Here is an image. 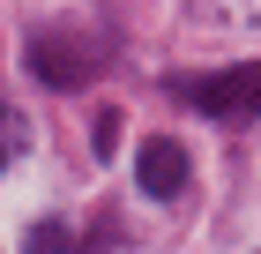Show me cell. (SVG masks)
I'll list each match as a JSON object with an SVG mask.
<instances>
[{
	"instance_id": "cell-4",
	"label": "cell",
	"mask_w": 261,
	"mask_h": 254,
	"mask_svg": "<svg viewBox=\"0 0 261 254\" xmlns=\"http://www.w3.org/2000/svg\"><path fill=\"white\" fill-rule=\"evenodd\" d=\"M67 247H75L67 224H38V232H30V254H67Z\"/></svg>"
},
{
	"instance_id": "cell-3",
	"label": "cell",
	"mask_w": 261,
	"mask_h": 254,
	"mask_svg": "<svg viewBox=\"0 0 261 254\" xmlns=\"http://www.w3.org/2000/svg\"><path fill=\"white\" fill-rule=\"evenodd\" d=\"M135 172H142V195L172 202V195L187 187V150H179L172 135H157V142H142V165H135Z\"/></svg>"
},
{
	"instance_id": "cell-1",
	"label": "cell",
	"mask_w": 261,
	"mask_h": 254,
	"mask_svg": "<svg viewBox=\"0 0 261 254\" xmlns=\"http://www.w3.org/2000/svg\"><path fill=\"white\" fill-rule=\"evenodd\" d=\"M187 98H194V112H209V120H254L261 112V60L224 67V75H201Z\"/></svg>"
},
{
	"instance_id": "cell-2",
	"label": "cell",
	"mask_w": 261,
	"mask_h": 254,
	"mask_svg": "<svg viewBox=\"0 0 261 254\" xmlns=\"http://www.w3.org/2000/svg\"><path fill=\"white\" fill-rule=\"evenodd\" d=\"M97 45H67V38H38L30 45V67H38V82H53V90H82V82L97 75Z\"/></svg>"
}]
</instances>
